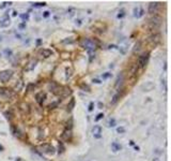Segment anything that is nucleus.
<instances>
[{"mask_svg":"<svg viewBox=\"0 0 171 161\" xmlns=\"http://www.w3.org/2000/svg\"><path fill=\"white\" fill-rule=\"evenodd\" d=\"M58 103H59V102H53V103H50V104L48 105V107H49V108H55V107H56V106L58 105Z\"/></svg>","mask_w":171,"mask_h":161,"instance_id":"34","label":"nucleus"},{"mask_svg":"<svg viewBox=\"0 0 171 161\" xmlns=\"http://www.w3.org/2000/svg\"><path fill=\"white\" fill-rule=\"evenodd\" d=\"M11 24V21H10V16L9 14H5L2 16V18L0 19V27L1 28H5V27H8Z\"/></svg>","mask_w":171,"mask_h":161,"instance_id":"7","label":"nucleus"},{"mask_svg":"<svg viewBox=\"0 0 171 161\" xmlns=\"http://www.w3.org/2000/svg\"><path fill=\"white\" fill-rule=\"evenodd\" d=\"M17 15V12L16 11H13V16H16Z\"/></svg>","mask_w":171,"mask_h":161,"instance_id":"45","label":"nucleus"},{"mask_svg":"<svg viewBox=\"0 0 171 161\" xmlns=\"http://www.w3.org/2000/svg\"><path fill=\"white\" fill-rule=\"evenodd\" d=\"M58 149H59V150H58V154H59V155H60V154H63V152H64V149H65V148H64V145H63L62 142H59Z\"/></svg>","mask_w":171,"mask_h":161,"instance_id":"20","label":"nucleus"},{"mask_svg":"<svg viewBox=\"0 0 171 161\" xmlns=\"http://www.w3.org/2000/svg\"><path fill=\"white\" fill-rule=\"evenodd\" d=\"M109 49H118V46L117 45H109Z\"/></svg>","mask_w":171,"mask_h":161,"instance_id":"43","label":"nucleus"},{"mask_svg":"<svg viewBox=\"0 0 171 161\" xmlns=\"http://www.w3.org/2000/svg\"><path fill=\"white\" fill-rule=\"evenodd\" d=\"M45 99H46V94H45V92H43V91H41V92H39V94H35V100H36V102L39 103L41 106L43 105Z\"/></svg>","mask_w":171,"mask_h":161,"instance_id":"8","label":"nucleus"},{"mask_svg":"<svg viewBox=\"0 0 171 161\" xmlns=\"http://www.w3.org/2000/svg\"><path fill=\"white\" fill-rule=\"evenodd\" d=\"M80 44L85 49H87L90 56V61H92L93 56L95 55V49H96V43L94 42V40L91 39H83V41L80 42Z\"/></svg>","mask_w":171,"mask_h":161,"instance_id":"1","label":"nucleus"},{"mask_svg":"<svg viewBox=\"0 0 171 161\" xmlns=\"http://www.w3.org/2000/svg\"><path fill=\"white\" fill-rule=\"evenodd\" d=\"M159 2H151L149 5V13L153 14V13H156V11L158 10L159 8Z\"/></svg>","mask_w":171,"mask_h":161,"instance_id":"11","label":"nucleus"},{"mask_svg":"<svg viewBox=\"0 0 171 161\" xmlns=\"http://www.w3.org/2000/svg\"><path fill=\"white\" fill-rule=\"evenodd\" d=\"M111 149H112L114 152H117L122 149V146L119 143H117V142H114V143H111Z\"/></svg>","mask_w":171,"mask_h":161,"instance_id":"15","label":"nucleus"},{"mask_svg":"<svg viewBox=\"0 0 171 161\" xmlns=\"http://www.w3.org/2000/svg\"><path fill=\"white\" fill-rule=\"evenodd\" d=\"M153 161H158V159H154V160Z\"/></svg>","mask_w":171,"mask_h":161,"instance_id":"49","label":"nucleus"},{"mask_svg":"<svg viewBox=\"0 0 171 161\" xmlns=\"http://www.w3.org/2000/svg\"><path fill=\"white\" fill-rule=\"evenodd\" d=\"M149 58H150V54L148 52H145L141 55L140 57H139V60H138V65H139V67L141 69H143L145 68V66L148 65V61H149Z\"/></svg>","mask_w":171,"mask_h":161,"instance_id":"5","label":"nucleus"},{"mask_svg":"<svg viewBox=\"0 0 171 161\" xmlns=\"http://www.w3.org/2000/svg\"><path fill=\"white\" fill-rule=\"evenodd\" d=\"M150 24H151V27H152V28H153V27L154 28H157V27L160 25V18L155 16L154 18L151 19V23H150Z\"/></svg>","mask_w":171,"mask_h":161,"instance_id":"14","label":"nucleus"},{"mask_svg":"<svg viewBox=\"0 0 171 161\" xmlns=\"http://www.w3.org/2000/svg\"><path fill=\"white\" fill-rule=\"evenodd\" d=\"M70 40H63L62 41V43H73L74 42V40H71V38H69Z\"/></svg>","mask_w":171,"mask_h":161,"instance_id":"37","label":"nucleus"},{"mask_svg":"<svg viewBox=\"0 0 171 161\" xmlns=\"http://www.w3.org/2000/svg\"><path fill=\"white\" fill-rule=\"evenodd\" d=\"M72 69L71 68H66L65 69V79H66V80H69L70 79L71 76H72Z\"/></svg>","mask_w":171,"mask_h":161,"instance_id":"21","label":"nucleus"},{"mask_svg":"<svg viewBox=\"0 0 171 161\" xmlns=\"http://www.w3.org/2000/svg\"><path fill=\"white\" fill-rule=\"evenodd\" d=\"M123 79H124L123 73H120V74L118 75V79H117V83H116V87H117V88H119V86L123 83Z\"/></svg>","mask_w":171,"mask_h":161,"instance_id":"16","label":"nucleus"},{"mask_svg":"<svg viewBox=\"0 0 171 161\" xmlns=\"http://www.w3.org/2000/svg\"><path fill=\"white\" fill-rule=\"evenodd\" d=\"M36 63H38V61H36V60H32V61L29 63L30 66L27 68V70H32V69H34L35 66H36Z\"/></svg>","mask_w":171,"mask_h":161,"instance_id":"22","label":"nucleus"},{"mask_svg":"<svg viewBox=\"0 0 171 161\" xmlns=\"http://www.w3.org/2000/svg\"><path fill=\"white\" fill-rule=\"evenodd\" d=\"M19 28H20V29H24V28H26V23L19 24Z\"/></svg>","mask_w":171,"mask_h":161,"instance_id":"38","label":"nucleus"},{"mask_svg":"<svg viewBox=\"0 0 171 161\" xmlns=\"http://www.w3.org/2000/svg\"><path fill=\"white\" fill-rule=\"evenodd\" d=\"M3 150V146L2 145H0V152H2Z\"/></svg>","mask_w":171,"mask_h":161,"instance_id":"46","label":"nucleus"},{"mask_svg":"<svg viewBox=\"0 0 171 161\" xmlns=\"http://www.w3.org/2000/svg\"><path fill=\"white\" fill-rule=\"evenodd\" d=\"M49 89H50V91H51L53 94L60 96V94H61L62 86H59L57 83H55V82H51V83L49 84Z\"/></svg>","mask_w":171,"mask_h":161,"instance_id":"6","label":"nucleus"},{"mask_svg":"<svg viewBox=\"0 0 171 161\" xmlns=\"http://www.w3.org/2000/svg\"><path fill=\"white\" fill-rule=\"evenodd\" d=\"M120 97H121V94H120V92H117V94L114 96V98H112V100H111V104H116V103L119 101V99H120Z\"/></svg>","mask_w":171,"mask_h":161,"instance_id":"18","label":"nucleus"},{"mask_svg":"<svg viewBox=\"0 0 171 161\" xmlns=\"http://www.w3.org/2000/svg\"><path fill=\"white\" fill-rule=\"evenodd\" d=\"M117 132L118 133H125V128L124 127H118L117 128Z\"/></svg>","mask_w":171,"mask_h":161,"instance_id":"28","label":"nucleus"},{"mask_svg":"<svg viewBox=\"0 0 171 161\" xmlns=\"http://www.w3.org/2000/svg\"><path fill=\"white\" fill-rule=\"evenodd\" d=\"M103 117H104V114H103V113H100V114H98V115H97V116L95 117V121L101 120V119H102V118H103Z\"/></svg>","mask_w":171,"mask_h":161,"instance_id":"32","label":"nucleus"},{"mask_svg":"<svg viewBox=\"0 0 171 161\" xmlns=\"http://www.w3.org/2000/svg\"><path fill=\"white\" fill-rule=\"evenodd\" d=\"M33 7H34V8H40V7H45V5H46V2H45V1H43V2H34V3H33Z\"/></svg>","mask_w":171,"mask_h":161,"instance_id":"24","label":"nucleus"},{"mask_svg":"<svg viewBox=\"0 0 171 161\" xmlns=\"http://www.w3.org/2000/svg\"><path fill=\"white\" fill-rule=\"evenodd\" d=\"M5 116L8 120H12V118H13V113H12V111H7V112H5Z\"/></svg>","mask_w":171,"mask_h":161,"instance_id":"19","label":"nucleus"},{"mask_svg":"<svg viewBox=\"0 0 171 161\" xmlns=\"http://www.w3.org/2000/svg\"><path fill=\"white\" fill-rule=\"evenodd\" d=\"M41 43H42V40H41V39H38V40H36V45L39 46V45H41Z\"/></svg>","mask_w":171,"mask_h":161,"instance_id":"42","label":"nucleus"},{"mask_svg":"<svg viewBox=\"0 0 171 161\" xmlns=\"http://www.w3.org/2000/svg\"><path fill=\"white\" fill-rule=\"evenodd\" d=\"M49 15H50V13H49V11H45L44 13H43V17H44V18H47V17H49Z\"/></svg>","mask_w":171,"mask_h":161,"instance_id":"36","label":"nucleus"},{"mask_svg":"<svg viewBox=\"0 0 171 161\" xmlns=\"http://www.w3.org/2000/svg\"><path fill=\"white\" fill-rule=\"evenodd\" d=\"M81 88H83V89H87V91H90V89H89V87L87 85H83V86H81Z\"/></svg>","mask_w":171,"mask_h":161,"instance_id":"40","label":"nucleus"},{"mask_svg":"<svg viewBox=\"0 0 171 161\" xmlns=\"http://www.w3.org/2000/svg\"><path fill=\"white\" fill-rule=\"evenodd\" d=\"M135 149H136L137 152H138V150H139V147H138V146H135Z\"/></svg>","mask_w":171,"mask_h":161,"instance_id":"47","label":"nucleus"},{"mask_svg":"<svg viewBox=\"0 0 171 161\" xmlns=\"http://www.w3.org/2000/svg\"><path fill=\"white\" fill-rule=\"evenodd\" d=\"M3 53H5V55L7 56V57H11V56L13 55L12 49H5V51H3Z\"/></svg>","mask_w":171,"mask_h":161,"instance_id":"23","label":"nucleus"},{"mask_svg":"<svg viewBox=\"0 0 171 161\" xmlns=\"http://www.w3.org/2000/svg\"><path fill=\"white\" fill-rule=\"evenodd\" d=\"M12 5V1H10V2H3L2 5H0V9H3V8H5L7 5Z\"/></svg>","mask_w":171,"mask_h":161,"instance_id":"30","label":"nucleus"},{"mask_svg":"<svg viewBox=\"0 0 171 161\" xmlns=\"http://www.w3.org/2000/svg\"><path fill=\"white\" fill-rule=\"evenodd\" d=\"M134 12H135V14H134V16H135V17H138V9H137V8H135V10H134Z\"/></svg>","mask_w":171,"mask_h":161,"instance_id":"39","label":"nucleus"},{"mask_svg":"<svg viewBox=\"0 0 171 161\" xmlns=\"http://www.w3.org/2000/svg\"><path fill=\"white\" fill-rule=\"evenodd\" d=\"M93 106H94V103L90 102V104H89V107H88V111H89V112H92V111H93Z\"/></svg>","mask_w":171,"mask_h":161,"instance_id":"35","label":"nucleus"},{"mask_svg":"<svg viewBox=\"0 0 171 161\" xmlns=\"http://www.w3.org/2000/svg\"><path fill=\"white\" fill-rule=\"evenodd\" d=\"M116 126V119L114 118H110L108 121V127H114Z\"/></svg>","mask_w":171,"mask_h":161,"instance_id":"26","label":"nucleus"},{"mask_svg":"<svg viewBox=\"0 0 171 161\" xmlns=\"http://www.w3.org/2000/svg\"><path fill=\"white\" fill-rule=\"evenodd\" d=\"M40 149H41V152H43V154H46V155H55V152H56V149L53 147L51 144H42V145H40Z\"/></svg>","mask_w":171,"mask_h":161,"instance_id":"2","label":"nucleus"},{"mask_svg":"<svg viewBox=\"0 0 171 161\" xmlns=\"http://www.w3.org/2000/svg\"><path fill=\"white\" fill-rule=\"evenodd\" d=\"M20 18L22 19V22L26 23L28 19H29V14L26 13V14H20Z\"/></svg>","mask_w":171,"mask_h":161,"instance_id":"25","label":"nucleus"},{"mask_svg":"<svg viewBox=\"0 0 171 161\" xmlns=\"http://www.w3.org/2000/svg\"><path fill=\"white\" fill-rule=\"evenodd\" d=\"M92 132H93V136H94L95 139H101L102 138V127L101 126H94Z\"/></svg>","mask_w":171,"mask_h":161,"instance_id":"10","label":"nucleus"},{"mask_svg":"<svg viewBox=\"0 0 171 161\" xmlns=\"http://www.w3.org/2000/svg\"><path fill=\"white\" fill-rule=\"evenodd\" d=\"M0 96L7 99H11L15 96L13 89H11L9 87H0Z\"/></svg>","mask_w":171,"mask_h":161,"instance_id":"3","label":"nucleus"},{"mask_svg":"<svg viewBox=\"0 0 171 161\" xmlns=\"http://www.w3.org/2000/svg\"><path fill=\"white\" fill-rule=\"evenodd\" d=\"M13 76V71L12 70H3L0 71V82L7 83L11 80V77Z\"/></svg>","mask_w":171,"mask_h":161,"instance_id":"4","label":"nucleus"},{"mask_svg":"<svg viewBox=\"0 0 171 161\" xmlns=\"http://www.w3.org/2000/svg\"><path fill=\"white\" fill-rule=\"evenodd\" d=\"M93 83H95V84H101L102 82H101V80H96V79H95V80H93Z\"/></svg>","mask_w":171,"mask_h":161,"instance_id":"41","label":"nucleus"},{"mask_svg":"<svg viewBox=\"0 0 171 161\" xmlns=\"http://www.w3.org/2000/svg\"><path fill=\"white\" fill-rule=\"evenodd\" d=\"M71 94H72V90H71V88L69 86H63V87H62L61 94H60L61 98H65V97H67V96Z\"/></svg>","mask_w":171,"mask_h":161,"instance_id":"13","label":"nucleus"},{"mask_svg":"<svg viewBox=\"0 0 171 161\" xmlns=\"http://www.w3.org/2000/svg\"><path fill=\"white\" fill-rule=\"evenodd\" d=\"M124 12H125L124 10H121V11H120V13L118 14V18H123V17H124V16H125V13H124Z\"/></svg>","mask_w":171,"mask_h":161,"instance_id":"31","label":"nucleus"},{"mask_svg":"<svg viewBox=\"0 0 171 161\" xmlns=\"http://www.w3.org/2000/svg\"><path fill=\"white\" fill-rule=\"evenodd\" d=\"M74 106H75V99L72 98V99H71L70 103L67 104V111H69V112H71V111L74 108Z\"/></svg>","mask_w":171,"mask_h":161,"instance_id":"17","label":"nucleus"},{"mask_svg":"<svg viewBox=\"0 0 171 161\" xmlns=\"http://www.w3.org/2000/svg\"><path fill=\"white\" fill-rule=\"evenodd\" d=\"M98 108H103V104H102L101 102L98 103Z\"/></svg>","mask_w":171,"mask_h":161,"instance_id":"44","label":"nucleus"},{"mask_svg":"<svg viewBox=\"0 0 171 161\" xmlns=\"http://www.w3.org/2000/svg\"><path fill=\"white\" fill-rule=\"evenodd\" d=\"M61 139L63 141H70L72 139V130L65 129L63 131V133L61 134Z\"/></svg>","mask_w":171,"mask_h":161,"instance_id":"12","label":"nucleus"},{"mask_svg":"<svg viewBox=\"0 0 171 161\" xmlns=\"http://www.w3.org/2000/svg\"><path fill=\"white\" fill-rule=\"evenodd\" d=\"M1 41H2V36L0 35V42H1Z\"/></svg>","mask_w":171,"mask_h":161,"instance_id":"48","label":"nucleus"},{"mask_svg":"<svg viewBox=\"0 0 171 161\" xmlns=\"http://www.w3.org/2000/svg\"><path fill=\"white\" fill-rule=\"evenodd\" d=\"M40 56L43 57V58H49L51 55H53V51L48 49H43L40 51Z\"/></svg>","mask_w":171,"mask_h":161,"instance_id":"9","label":"nucleus"},{"mask_svg":"<svg viewBox=\"0 0 171 161\" xmlns=\"http://www.w3.org/2000/svg\"><path fill=\"white\" fill-rule=\"evenodd\" d=\"M72 127H73V119L71 118L70 121H67V126H66V128H65V129L72 130Z\"/></svg>","mask_w":171,"mask_h":161,"instance_id":"27","label":"nucleus"},{"mask_svg":"<svg viewBox=\"0 0 171 161\" xmlns=\"http://www.w3.org/2000/svg\"><path fill=\"white\" fill-rule=\"evenodd\" d=\"M111 76H112V74L109 73V72H107V73H104V74H103V79H104V80H107V79H109Z\"/></svg>","mask_w":171,"mask_h":161,"instance_id":"29","label":"nucleus"},{"mask_svg":"<svg viewBox=\"0 0 171 161\" xmlns=\"http://www.w3.org/2000/svg\"><path fill=\"white\" fill-rule=\"evenodd\" d=\"M139 49H140V42L136 43V45H135V49H134V53L138 52V51H139Z\"/></svg>","mask_w":171,"mask_h":161,"instance_id":"33","label":"nucleus"}]
</instances>
